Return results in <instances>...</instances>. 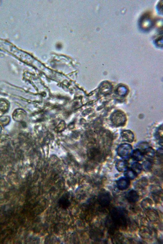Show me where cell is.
I'll use <instances>...</instances> for the list:
<instances>
[{
    "label": "cell",
    "instance_id": "1",
    "mask_svg": "<svg viewBox=\"0 0 163 244\" xmlns=\"http://www.w3.org/2000/svg\"><path fill=\"white\" fill-rule=\"evenodd\" d=\"M111 120L114 125L118 126H122L124 125L126 122L125 115L122 111H115L112 115Z\"/></svg>",
    "mask_w": 163,
    "mask_h": 244
},
{
    "label": "cell",
    "instance_id": "2",
    "mask_svg": "<svg viewBox=\"0 0 163 244\" xmlns=\"http://www.w3.org/2000/svg\"><path fill=\"white\" fill-rule=\"evenodd\" d=\"M132 148L130 145L122 144L120 145L117 149L118 155L123 159L129 158L132 153Z\"/></svg>",
    "mask_w": 163,
    "mask_h": 244
},
{
    "label": "cell",
    "instance_id": "3",
    "mask_svg": "<svg viewBox=\"0 0 163 244\" xmlns=\"http://www.w3.org/2000/svg\"><path fill=\"white\" fill-rule=\"evenodd\" d=\"M130 185V180L125 177H121L116 181L117 186L120 190H125L129 188Z\"/></svg>",
    "mask_w": 163,
    "mask_h": 244
},
{
    "label": "cell",
    "instance_id": "4",
    "mask_svg": "<svg viewBox=\"0 0 163 244\" xmlns=\"http://www.w3.org/2000/svg\"><path fill=\"white\" fill-rule=\"evenodd\" d=\"M125 198L128 202L134 203L138 201L139 199V195L136 191L131 190L128 191L126 193Z\"/></svg>",
    "mask_w": 163,
    "mask_h": 244
},
{
    "label": "cell",
    "instance_id": "5",
    "mask_svg": "<svg viewBox=\"0 0 163 244\" xmlns=\"http://www.w3.org/2000/svg\"><path fill=\"white\" fill-rule=\"evenodd\" d=\"M115 167L119 172H124L128 169V162L124 160H120L117 162Z\"/></svg>",
    "mask_w": 163,
    "mask_h": 244
},
{
    "label": "cell",
    "instance_id": "6",
    "mask_svg": "<svg viewBox=\"0 0 163 244\" xmlns=\"http://www.w3.org/2000/svg\"><path fill=\"white\" fill-rule=\"evenodd\" d=\"M122 139L124 141L128 142H132L134 139V136L133 132L129 130L123 131L121 133Z\"/></svg>",
    "mask_w": 163,
    "mask_h": 244
},
{
    "label": "cell",
    "instance_id": "7",
    "mask_svg": "<svg viewBox=\"0 0 163 244\" xmlns=\"http://www.w3.org/2000/svg\"><path fill=\"white\" fill-rule=\"evenodd\" d=\"M131 156L135 160L140 161L143 160L144 158V155L139 149H136L132 152Z\"/></svg>",
    "mask_w": 163,
    "mask_h": 244
},
{
    "label": "cell",
    "instance_id": "8",
    "mask_svg": "<svg viewBox=\"0 0 163 244\" xmlns=\"http://www.w3.org/2000/svg\"><path fill=\"white\" fill-rule=\"evenodd\" d=\"M124 175L125 177L129 180H133L137 178V174L131 169H127L124 171Z\"/></svg>",
    "mask_w": 163,
    "mask_h": 244
},
{
    "label": "cell",
    "instance_id": "9",
    "mask_svg": "<svg viewBox=\"0 0 163 244\" xmlns=\"http://www.w3.org/2000/svg\"><path fill=\"white\" fill-rule=\"evenodd\" d=\"M131 169L137 175L139 174L143 170V165L139 162H135L132 164Z\"/></svg>",
    "mask_w": 163,
    "mask_h": 244
},
{
    "label": "cell",
    "instance_id": "10",
    "mask_svg": "<svg viewBox=\"0 0 163 244\" xmlns=\"http://www.w3.org/2000/svg\"><path fill=\"white\" fill-rule=\"evenodd\" d=\"M143 166L146 171H149L152 166V164L151 160H147L145 161L143 164Z\"/></svg>",
    "mask_w": 163,
    "mask_h": 244
},
{
    "label": "cell",
    "instance_id": "11",
    "mask_svg": "<svg viewBox=\"0 0 163 244\" xmlns=\"http://www.w3.org/2000/svg\"><path fill=\"white\" fill-rule=\"evenodd\" d=\"M6 104L5 102L3 101H0V110L5 111V110Z\"/></svg>",
    "mask_w": 163,
    "mask_h": 244
},
{
    "label": "cell",
    "instance_id": "12",
    "mask_svg": "<svg viewBox=\"0 0 163 244\" xmlns=\"http://www.w3.org/2000/svg\"><path fill=\"white\" fill-rule=\"evenodd\" d=\"M1 127H0V131H1Z\"/></svg>",
    "mask_w": 163,
    "mask_h": 244
}]
</instances>
